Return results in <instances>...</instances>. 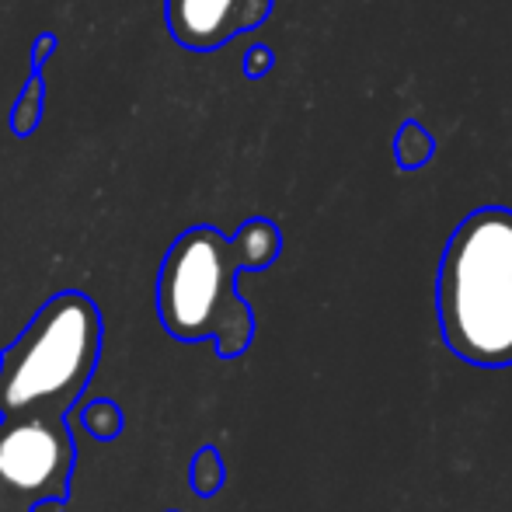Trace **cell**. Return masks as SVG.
Here are the masks:
<instances>
[{
  "label": "cell",
  "instance_id": "obj_1",
  "mask_svg": "<svg viewBox=\"0 0 512 512\" xmlns=\"http://www.w3.org/2000/svg\"><path fill=\"white\" fill-rule=\"evenodd\" d=\"M436 307L453 356L485 370L512 366V209H474L453 230Z\"/></svg>",
  "mask_w": 512,
  "mask_h": 512
},
{
  "label": "cell",
  "instance_id": "obj_2",
  "mask_svg": "<svg viewBox=\"0 0 512 512\" xmlns=\"http://www.w3.org/2000/svg\"><path fill=\"white\" fill-rule=\"evenodd\" d=\"M248 269L241 241L216 227H192L168 248L157 276V314L168 335L182 342L216 338L220 356H241L255 317L237 297V272Z\"/></svg>",
  "mask_w": 512,
  "mask_h": 512
},
{
  "label": "cell",
  "instance_id": "obj_3",
  "mask_svg": "<svg viewBox=\"0 0 512 512\" xmlns=\"http://www.w3.org/2000/svg\"><path fill=\"white\" fill-rule=\"evenodd\" d=\"M102 314L84 293H56L0 356V411L21 415L67 405L95 373Z\"/></svg>",
  "mask_w": 512,
  "mask_h": 512
},
{
  "label": "cell",
  "instance_id": "obj_4",
  "mask_svg": "<svg viewBox=\"0 0 512 512\" xmlns=\"http://www.w3.org/2000/svg\"><path fill=\"white\" fill-rule=\"evenodd\" d=\"M74 467L67 425L39 411H21L0 425V485L21 499H60Z\"/></svg>",
  "mask_w": 512,
  "mask_h": 512
},
{
  "label": "cell",
  "instance_id": "obj_5",
  "mask_svg": "<svg viewBox=\"0 0 512 512\" xmlns=\"http://www.w3.org/2000/svg\"><path fill=\"white\" fill-rule=\"evenodd\" d=\"M276 0H164V25L178 46L213 53L258 28Z\"/></svg>",
  "mask_w": 512,
  "mask_h": 512
},
{
  "label": "cell",
  "instance_id": "obj_6",
  "mask_svg": "<svg viewBox=\"0 0 512 512\" xmlns=\"http://www.w3.org/2000/svg\"><path fill=\"white\" fill-rule=\"evenodd\" d=\"M42 115H46V77H42V70H28L25 88L11 108V133L18 140H28L42 126Z\"/></svg>",
  "mask_w": 512,
  "mask_h": 512
},
{
  "label": "cell",
  "instance_id": "obj_7",
  "mask_svg": "<svg viewBox=\"0 0 512 512\" xmlns=\"http://www.w3.org/2000/svg\"><path fill=\"white\" fill-rule=\"evenodd\" d=\"M394 147H398L401 168H418V164H425L432 157L436 140L425 133L422 122H405V126L398 129V143H394Z\"/></svg>",
  "mask_w": 512,
  "mask_h": 512
},
{
  "label": "cell",
  "instance_id": "obj_8",
  "mask_svg": "<svg viewBox=\"0 0 512 512\" xmlns=\"http://www.w3.org/2000/svg\"><path fill=\"white\" fill-rule=\"evenodd\" d=\"M223 478V467H220V457L213 450H203L192 464V485H196L199 495H213L216 485Z\"/></svg>",
  "mask_w": 512,
  "mask_h": 512
},
{
  "label": "cell",
  "instance_id": "obj_9",
  "mask_svg": "<svg viewBox=\"0 0 512 512\" xmlns=\"http://www.w3.org/2000/svg\"><path fill=\"white\" fill-rule=\"evenodd\" d=\"M84 425H88L98 439H108L119 432V411H115V405H108V401H98V405H91L84 411Z\"/></svg>",
  "mask_w": 512,
  "mask_h": 512
},
{
  "label": "cell",
  "instance_id": "obj_10",
  "mask_svg": "<svg viewBox=\"0 0 512 512\" xmlns=\"http://www.w3.org/2000/svg\"><path fill=\"white\" fill-rule=\"evenodd\" d=\"M272 63H276V53H272L269 46H251L248 49V56H244V74L248 77H262V74H269L272 70Z\"/></svg>",
  "mask_w": 512,
  "mask_h": 512
},
{
  "label": "cell",
  "instance_id": "obj_11",
  "mask_svg": "<svg viewBox=\"0 0 512 512\" xmlns=\"http://www.w3.org/2000/svg\"><path fill=\"white\" fill-rule=\"evenodd\" d=\"M56 49H60V42H56V35H53V32L35 35V42H32V60H28V70H42L49 60H53Z\"/></svg>",
  "mask_w": 512,
  "mask_h": 512
}]
</instances>
